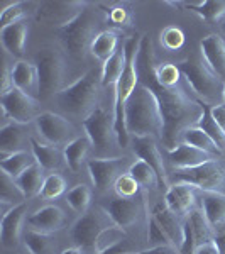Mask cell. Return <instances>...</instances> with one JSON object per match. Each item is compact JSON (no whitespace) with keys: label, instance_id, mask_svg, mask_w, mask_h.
<instances>
[{"label":"cell","instance_id":"cell-16","mask_svg":"<svg viewBox=\"0 0 225 254\" xmlns=\"http://www.w3.org/2000/svg\"><path fill=\"white\" fill-rule=\"evenodd\" d=\"M168 159L174 170H188V168H195L205 165L208 161H214L215 156L195 146L186 144V142H178L173 149L168 151Z\"/></svg>","mask_w":225,"mask_h":254},{"label":"cell","instance_id":"cell-6","mask_svg":"<svg viewBox=\"0 0 225 254\" xmlns=\"http://www.w3.org/2000/svg\"><path fill=\"white\" fill-rule=\"evenodd\" d=\"M34 64L39 73V92L41 95H58L63 90L66 76V61L63 53L55 48H43L34 58Z\"/></svg>","mask_w":225,"mask_h":254},{"label":"cell","instance_id":"cell-20","mask_svg":"<svg viewBox=\"0 0 225 254\" xmlns=\"http://www.w3.org/2000/svg\"><path fill=\"white\" fill-rule=\"evenodd\" d=\"M195 187L186 183H174L166 190L165 203L166 207L178 217H185L193 210L195 207Z\"/></svg>","mask_w":225,"mask_h":254},{"label":"cell","instance_id":"cell-29","mask_svg":"<svg viewBox=\"0 0 225 254\" xmlns=\"http://www.w3.org/2000/svg\"><path fill=\"white\" fill-rule=\"evenodd\" d=\"M125 63H127V55H125V46H120L117 49V53L112 56L109 61H105L102 66V87H117L118 80H120L122 73L125 69Z\"/></svg>","mask_w":225,"mask_h":254},{"label":"cell","instance_id":"cell-34","mask_svg":"<svg viewBox=\"0 0 225 254\" xmlns=\"http://www.w3.org/2000/svg\"><path fill=\"white\" fill-rule=\"evenodd\" d=\"M181 142H186V144L195 146L202 151H207V153H210L212 156H217V154L222 153V147L217 144V142L208 136L205 130L200 129L198 126L186 129L185 132L181 134Z\"/></svg>","mask_w":225,"mask_h":254},{"label":"cell","instance_id":"cell-52","mask_svg":"<svg viewBox=\"0 0 225 254\" xmlns=\"http://www.w3.org/2000/svg\"><path fill=\"white\" fill-rule=\"evenodd\" d=\"M104 254H139V253H132V251H125V249H120V246L115 249H112V251L109 253H104Z\"/></svg>","mask_w":225,"mask_h":254},{"label":"cell","instance_id":"cell-23","mask_svg":"<svg viewBox=\"0 0 225 254\" xmlns=\"http://www.w3.org/2000/svg\"><path fill=\"white\" fill-rule=\"evenodd\" d=\"M27 38H29V24L27 20H20L12 26L2 27L0 31V39L5 48V51H9L14 56H24L26 55V44Z\"/></svg>","mask_w":225,"mask_h":254},{"label":"cell","instance_id":"cell-44","mask_svg":"<svg viewBox=\"0 0 225 254\" xmlns=\"http://www.w3.org/2000/svg\"><path fill=\"white\" fill-rule=\"evenodd\" d=\"M24 17H26V2H12L2 9L0 26L2 27L12 26L15 22H20V20H26Z\"/></svg>","mask_w":225,"mask_h":254},{"label":"cell","instance_id":"cell-48","mask_svg":"<svg viewBox=\"0 0 225 254\" xmlns=\"http://www.w3.org/2000/svg\"><path fill=\"white\" fill-rule=\"evenodd\" d=\"M212 117L215 119V122L222 127V130L225 132V104H219L215 107H210Z\"/></svg>","mask_w":225,"mask_h":254},{"label":"cell","instance_id":"cell-10","mask_svg":"<svg viewBox=\"0 0 225 254\" xmlns=\"http://www.w3.org/2000/svg\"><path fill=\"white\" fill-rule=\"evenodd\" d=\"M36 129L39 136L53 146H59L71 142L76 139V129L66 117L55 112H43L36 119Z\"/></svg>","mask_w":225,"mask_h":254},{"label":"cell","instance_id":"cell-7","mask_svg":"<svg viewBox=\"0 0 225 254\" xmlns=\"http://www.w3.org/2000/svg\"><path fill=\"white\" fill-rule=\"evenodd\" d=\"M113 222L110 219L109 212L104 207H97L92 210L85 212L83 215L73 224L69 236H71L73 243L76 244V248H80L81 251H93L95 253V243L98 236L110 227Z\"/></svg>","mask_w":225,"mask_h":254},{"label":"cell","instance_id":"cell-21","mask_svg":"<svg viewBox=\"0 0 225 254\" xmlns=\"http://www.w3.org/2000/svg\"><path fill=\"white\" fill-rule=\"evenodd\" d=\"M12 83L14 88L22 90L27 95L38 98L39 92V73L34 63L20 60L12 66Z\"/></svg>","mask_w":225,"mask_h":254},{"label":"cell","instance_id":"cell-50","mask_svg":"<svg viewBox=\"0 0 225 254\" xmlns=\"http://www.w3.org/2000/svg\"><path fill=\"white\" fill-rule=\"evenodd\" d=\"M195 254H220V253H219V249H217L214 241H210V243L200 246V248L195 251Z\"/></svg>","mask_w":225,"mask_h":254},{"label":"cell","instance_id":"cell-31","mask_svg":"<svg viewBox=\"0 0 225 254\" xmlns=\"http://www.w3.org/2000/svg\"><path fill=\"white\" fill-rule=\"evenodd\" d=\"M44 180H46L44 178V168L41 166L39 163H36L29 170L24 171L15 182H17V185L20 187V190L24 191L26 198H34L36 195H41Z\"/></svg>","mask_w":225,"mask_h":254},{"label":"cell","instance_id":"cell-8","mask_svg":"<svg viewBox=\"0 0 225 254\" xmlns=\"http://www.w3.org/2000/svg\"><path fill=\"white\" fill-rule=\"evenodd\" d=\"M173 178L176 183H186L202 191H222L225 187V170L215 159L188 170H174Z\"/></svg>","mask_w":225,"mask_h":254},{"label":"cell","instance_id":"cell-30","mask_svg":"<svg viewBox=\"0 0 225 254\" xmlns=\"http://www.w3.org/2000/svg\"><path fill=\"white\" fill-rule=\"evenodd\" d=\"M117 49H118V34L117 31L109 29V31H102L97 36L92 48H90V53H92L93 58L105 63V61H109L115 55Z\"/></svg>","mask_w":225,"mask_h":254},{"label":"cell","instance_id":"cell-13","mask_svg":"<svg viewBox=\"0 0 225 254\" xmlns=\"http://www.w3.org/2000/svg\"><path fill=\"white\" fill-rule=\"evenodd\" d=\"M83 129L92 141L93 147L98 151L109 149L112 139L115 137V127H113V114H110L104 107H97L88 117L83 119Z\"/></svg>","mask_w":225,"mask_h":254},{"label":"cell","instance_id":"cell-47","mask_svg":"<svg viewBox=\"0 0 225 254\" xmlns=\"http://www.w3.org/2000/svg\"><path fill=\"white\" fill-rule=\"evenodd\" d=\"M105 12V20L110 24H113L115 27H127L132 24V12L130 9H127L125 5H115L110 7L109 10Z\"/></svg>","mask_w":225,"mask_h":254},{"label":"cell","instance_id":"cell-19","mask_svg":"<svg viewBox=\"0 0 225 254\" xmlns=\"http://www.w3.org/2000/svg\"><path fill=\"white\" fill-rule=\"evenodd\" d=\"M200 55L217 76L225 81V39L219 34H208L200 41Z\"/></svg>","mask_w":225,"mask_h":254},{"label":"cell","instance_id":"cell-26","mask_svg":"<svg viewBox=\"0 0 225 254\" xmlns=\"http://www.w3.org/2000/svg\"><path fill=\"white\" fill-rule=\"evenodd\" d=\"M202 207L212 229H222L225 225V195L222 191H203Z\"/></svg>","mask_w":225,"mask_h":254},{"label":"cell","instance_id":"cell-15","mask_svg":"<svg viewBox=\"0 0 225 254\" xmlns=\"http://www.w3.org/2000/svg\"><path fill=\"white\" fill-rule=\"evenodd\" d=\"M134 153L139 159L144 161L156 171L159 178V185L161 187H169L168 185V173H166V165L163 154L156 146V141L153 137H134Z\"/></svg>","mask_w":225,"mask_h":254},{"label":"cell","instance_id":"cell-9","mask_svg":"<svg viewBox=\"0 0 225 254\" xmlns=\"http://www.w3.org/2000/svg\"><path fill=\"white\" fill-rule=\"evenodd\" d=\"M130 165L129 158H93L88 159L87 168L95 188L104 191L115 185L122 175L129 173Z\"/></svg>","mask_w":225,"mask_h":254},{"label":"cell","instance_id":"cell-37","mask_svg":"<svg viewBox=\"0 0 225 254\" xmlns=\"http://www.w3.org/2000/svg\"><path fill=\"white\" fill-rule=\"evenodd\" d=\"M188 224L191 227V232L195 236L196 246H203L210 241H214V236H212V225L208 224L207 217L203 215V212L200 210H191V214L186 217Z\"/></svg>","mask_w":225,"mask_h":254},{"label":"cell","instance_id":"cell-39","mask_svg":"<svg viewBox=\"0 0 225 254\" xmlns=\"http://www.w3.org/2000/svg\"><path fill=\"white\" fill-rule=\"evenodd\" d=\"M90 202H92V190L87 185H76L68 191L66 203L76 214H85L88 212Z\"/></svg>","mask_w":225,"mask_h":254},{"label":"cell","instance_id":"cell-18","mask_svg":"<svg viewBox=\"0 0 225 254\" xmlns=\"http://www.w3.org/2000/svg\"><path fill=\"white\" fill-rule=\"evenodd\" d=\"M109 212L112 222L122 229H127L137 222L142 210V203L137 198H115L104 207Z\"/></svg>","mask_w":225,"mask_h":254},{"label":"cell","instance_id":"cell-1","mask_svg":"<svg viewBox=\"0 0 225 254\" xmlns=\"http://www.w3.org/2000/svg\"><path fill=\"white\" fill-rule=\"evenodd\" d=\"M139 81L144 83L156 95L159 107L163 112L165 129H163V144L166 149H173L179 142L181 134L190 127H196L202 121L205 105L200 100H195L181 83L176 87H163L156 80V64H154L153 43L149 36H142L141 51L137 60Z\"/></svg>","mask_w":225,"mask_h":254},{"label":"cell","instance_id":"cell-51","mask_svg":"<svg viewBox=\"0 0 225 254\" xmlns=\"http://www.w3.org/2000/svg\"><path fill=\"white\" fill-rule=\"evenodd\" d=\"M139 254H173V248L169 246H161V248H149Z\"/></svg>","mask_w":225,"mask_h":254},{"label":"cell","instance_id":"cell-45","mask_svg":"<svg viewBox=\"0 0 225 254\" xmlns=\"http://www.w3.org/2000/svg\"><path fill=\"white\" fill-rule=\"evenodd\" d=\"M159 39H161V44L168 51H178V49H181L183 44H185V32L179 29V27L169 26L161 31Z\"/></svg>","mask_w":225,"mask_h":254},{"label":"cell","instance_id":"cell-36","mask_svg":"<svg viewBox=\"0 0 225 254\" xmlns=\"http://www.w3.org/2000/svg\"><path fill=\"white\" fill-rule=\"evenodd\" d=\"M125 237H127L125 236V229L112 224L98 236V239L95 243V254H104V253H109V251H112V249L118 248V246H122L125 243Z\"/></svg>","mask_w":225,"mask_h":254},{"label":"cell","instance_id":"cell-3","mask_svg":"<svg viewBox=\"0 0 225 254\" xmlns=\"http://www.w3.org/2000/svg\"><path fill=\"white\" fill-rule=\"evenodd\" d=\"M176 64L181 71L186 87L200 98L203 105L215 107L220 104L224 92V80L215 75L214 69L202 58V55H190Z\"/></svg>","mask_w":225,"mask_h":254},{"label":"cell","instance_id":"cell-43","mask_svg":"<svg viewBox=\"0 0 225 254\" xmlns=\"http://www.w3.org/2000/svg\"><path fill=\"white\" fill-rule=\"evenodd\" d=\"M198 127H200V129L205 130L208 136L214 139V141H215L220 147H222V151H224V147H225V132L222 130V127H220V126L215 122V119L212 117L210 107H207V105H205V112H203L202 121L198 122Z\"/></svg>","mask_w":225,"mask_h":254},{"label":"cell","instance_id":"cell-17","mask_svg":"<svg viewBox=\"0 0 225 254\" xmlns=\"http://www.w3.org/2000/svg\"><path fill=\"white\" fill-rule=\"evenodd\" d=\"M27 224H29L31 231L53 234V232L61 231L64 227V224H66V214L58 205H46L43 208H38L27 219Z\"/></svg>","mask_w":225,"mask_h":254},{"label":"cell","instance_id":"cell-35","mask_svg":"<svg viewBox=\"0 0 225 254\" xmlns=\"http://www.w3.org/2000/svg\"><path fill=\"white\" fill-rule=\"evenodd\" d=\"M26 195H24V191L20 190V187L17 185V182H15V178H12L10 175L3 173L0 175V202H2V205H20V203L26 202Z\"/></svg>","mask_w":225,"mask_h":254},{"label":"cell","instance_id":"cell-28","mask_svg":"<svg viewBox=\"0 0 225 254\" xmlns=\"http://www.w3.org/2000/svg\"><path fill=\"white\" fill-rule=\"evenodd\" d=\"M92 141H90L88 136H80L76 139H73L71 142H68L63 149V154H64V163L68 165V168L71 171H80L83 163L87 161V156H88V151L92 147Z\"/></svg>","mask_w":225,"mask_h":254},{"label":"cell","instance_id":"cell-41","mask_svg":"<svg viewBox=\"0 0 225 254\" xmlns=\"http://www.w3.org/2000/svg\"><path fill=\"white\" fill-rule=\"evenodd\" d=\"M64 190H66V180H64V176H61L59 173H51L44 180L41 196L44 200H55L63 195Z\"/></svg>","mask_w":225,"mask_h":254},{"label":"cell","instance_id":"cell-12","mask_svg":"<svg viewBox=\"0 0 225 254\" xmlns=\"http://www.w3.org/2000/svg\"><path fill=\"white\" fill-rule=\"evenodd\" d=\"M85 9H87V3L76 2V0H69V2H43L39 3L38 10H36V19L41 24L56 26L59 29H63V27L69 26Z\"/></svg>","mask_w":225,"mask_h":254},{"label":"cell","instance_id":"cell-4","mask_svg":"<svg viewBox=\"0 0 225 254\" xmlns=\"http://www.w3.org/2000/svg\"><path fill=\"white\" fill-rule=\"evenodd\" d=\"M100 85L102 81L95 71H87L76 81L61 90L56 95V100L64 112L85 119L97 109L95 104L100 95Z\"/></svg>","mask_w":225,"mask_h":254},{"label":"cell","instance_id":"cell-55","mask_svg":"<svg viewBox=\"0 0 225 254\" xmlns=\"http://www.w3.org/2000/svg\"><path fill=\"white\" fill-rule=\"evenodd\" d=\"M222 31L225 32V20H224V22H222Z\"/></svg>","mask_w":225,"mask_h":254},{"label":"cell","instance_id":"cell-27","mask_svg":"<svg viewBox=\"0 0 225 254\" xmlns=\"http://www.w3.org/2000/svg\"><path fill=\"white\" fill-rule=\"evenodd\" d=\"M31 151L36 156V161L39 163L44 170H58L63 165L64 154L61 153L56 146L53 144H46V142H41L38 139L31 137Z\"/></svg>","mask_w":225,"mask_h":254},{"label":"cell","instance_id":"cell-40","mask_svg":"<svg viewBox=\"0 0 225 254\" xmlns=\"http://www.w3.org/2000/svg\"><path fill=\"white\" fill-rule=\"evenodd\" d=\"M156 80L163 87H176V85L181 83L183 75L179 71L178 64L174 63H161L156 66Z\"/></svg>","mask_w":225,"mask_h":254},{"label":"cell","instance_id":"cell-14","mask_svg":"<svg viewBox=\"0 0 225 254\" xmlns=\"http://www.w3.org/2000/svg\"><path fill=\"white\" fill-rule=\"evenodd\" d=\"M27 214V203H20V205L10 207L2 217V225H0V239L5 249L17 248L20 234H22V224L26 220Z\"/></svg>","mask_w":225,"mask_h":254},{"label":"cell","instance_id":"cell-46","mask_svg":"<svg viewBox=\"0 0 225 254\" xmlns=\"http://www.w3.org/2000/svg\"><path fill=\"white\" fill-rule=\"evenodd\" d=\"M113 190L118 195V198H136L139 195V190H141V185L129 173H125L115 182Z\"/></svg>","mask_w":225,"mask_h":254},{"label":"cell","instance_id":"cell-54","mask_svg":"<svg viewBox=\"0 0 225 254\" xmlns=\"http://www.w3.org/2000/svg\"><path fill=\"white\" fill-rule=\"evenodd\" d=\"M222 100H224V104H225V81H224V92H222Z\"/></svg>","mask_w":225,"mask_h":254},{"label":"cell","instance_id":"cell-5","mask_svg":"<svg viewBox=\"0 0 225 254\" xmlns=\"http://www.w3.org/2000/svg\"><path fill=\"white\" fill-rule=\"evenodd\" d=\"M104 20L105 17H102V10L85 9L69 26L59 29V41L63 48L69 55L83 58L87 51H90L95 38L100 34L98 29Z\"/></svg>","mask_w":225,"mask_h":254},{"label":"cell","instance_id":"cell-53","mask_svg":"<svg viewBox=\"0 0 225 254\" xmlns=\"http://www.w3.org/2000/svg\"><path fill=\"white\" fill-rule=\"evenodd\" d=\"M61 254H83V251H81L80 248H69V249H64Z\"/></svg>","mask_w":225,"mask_h":254},{"label":"cell","instance_id":"cell-22","mask_svg":"<svg viewBox=\"0 0 225 254\" xmlns=\"http://www.w3.org/2000/svg\"><path fill=\"white\" fill-rule=\"evenodd\" d=\"M153 217L156 219L159 227L163 229V232L168 236V239L171 241L174 249H179L183 241V224L179 222V217L174 215L169 208L166 207V203H156L153 208Z\"/></svg>","mask_w":225,"mask_h":254},{"label":"cell","instance_id":"cell-2","mask_svg":"<svg viewBox=\"0 0 225 254\" xmlns=\"http://www.w3.org/2000/svg\"><path fill=\"white\" fill-rule=\"evenodd\" d=\"M127 130L134 137H163L165 121L156 95L139 81L125 107Z\"/></svg>","mask_w":225,"mask_h":254},{"label":"cell","instance_id":"cell-33","mask_svg":"<svg viewBox=\"0 0 225 254\" xmlns=\"http://www.w3.org/2000/svg\"><path fill=\"white\" fill-rule=\"evenodd\" d=\"M36 156L32 154V151H20V153L10 154V156L3 158L0 161V168H2L3 173L10 175L12 178L17 180L20 175L26 170H29L32 165H36Z\"/></svg>","mask_w":225,"mask_h":254},{"label":"cell","instance_id":"cell-49","mask_svg":"<svg viewBox=\"0 0 225 254\" xmlns=\"http://www.w3.org/2000/svg\"><path fill=\"white\" fill-rule=\"evenodd\" d=\"M214 243L217 246V249H219V253L225 254V225L222 229H219V231H217V234L214 237Z\"/></svg>","mask_w":225,"mask_h":254},{"label":"cell","instance_id":"cell-42","mask_svg":"<svg viewBox=\"0 0 225 254\" xmlns=\"http://www.w3.org/2000/svg\"><path fill=\"white\" fill-rule=\"evenodd\" d=\"M146 222H147V244H149V248H161V246H169V248H173L171 241L168 239V236L163 232V229L159 227V224L156 222V219H154L151 212H147Z\"/></svg>","mask_w":225,"mask_h":254},{"label":"cell","instance_id":"cell-11","mask_svg":"<svg viewBox=\"0 0 225 254\" xmlns=\"http://www.w3.org/2000/svg\"><path fill=\"white\" fill-rule=\"evenodd\" d=\"M39 102L38 98L27 95L22 90L12 88L10 92L2 93V112L3 117L10 119L17 124H27L36 121L39 116Z\"/></svg>","mask_w":225,"mask_h":254},{"label":"cell","instance_id":"cell-32","mask_svg":"<svg viewBox=\"0 0 225 254\" xmlns=\"http://www.w3.org/2000/svg\"><path fill=\"white\" fill-rule=\"evenodd\" d=\"M24 244L31 254H61L55 237L44 232L27 231L24 236Z\"/></svg>","mask_w":225,"mask_h":254},{"label":"cell","instance_id":"cell-38","mask_svg":"<svg viewBox=\"0 0 225 254\" xmlns=\"http://www.w3.org/2000/svg\"><path fill=\"white\" fill-rule=\"evenodd\" d=\"M129 175L141 185V188H156L159 185V178L156 171L153 170L144 159H136V161L130 165Z\"/></svg>","mask_w":225,"mask_h":254},{"label":"cell","instance_id":"cell-25","mask_svg":"<svg viewBox=\"0 0 225 254\" xmlns=\"http://www.w3.org/2000/svg\"><path fill=\"white\" fill-rule=\"evenodd\" d=\"M169 5L185 7L195 12L207 22L214 24L225 20V0H193V2H169Z\"/></svg>","mask_w":225,"mask_h":254},{"label":"cell","instance_id":"cell-24","mask_svg":"<svg viewBox=\"0 0 225 254\" xmlns=\"http://www.w3.org/2000/svg\"><path fill=\"white\" fill-rule=\"evenodd\" d=\"M26 142L27 137L22 129V124H17V122L3 124L0 129V156L3 159L10 154L26 151Z\"/></svg>","mask_w":225,"mask_h":254}]
</instances>
